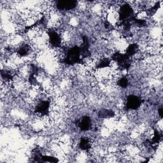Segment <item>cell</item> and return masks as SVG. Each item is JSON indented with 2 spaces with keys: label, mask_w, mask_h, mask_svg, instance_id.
I'll return each instance as SVG.
<instances>
[{
  "label": "cell",
  "mask_w": 163,
  "mask_h": 163,
  "mask_svg": "<svg viewBox=\"0 0 163 163\" xmlns=\"http://www.w3.org/2000/svg\"><path fill=\"white\" fill-rule=\"evenodd\" d=\"M112 59L117 63L118 66L121 67L122 69H127L130 66L129 57L126 54L115 52L112 56Z\"/></svg>",
  "instance_id": "obj_3"
},
{
  "label": "cell",
  "mask_w": 163,
  "mask_h": 163,
  "mask_svg": "<svg viewBox=\"0 0 163 163\" xmlns=\"http://www.w3.org/2000/svg\"><path fill=\"white\" fill-rule=\"evenodd\" d=\"M132 21H134L135 23L137 25V26H139V27H143V26H145V24H146V22L143 20H138V19L134 18L132 19Z\"/></svg>",
  "instance_id": "obj_20"
},
{
  "label": "cell",
  "mask_w": 163,
  "mask_h": 163,
  "mask_svg": "<svg viewBox=\"0 0 163 163\" xmlns=\"http://www.w3.org/2000/svg\"><path fill=\"white\" fill-rule=\"evenodd\" d=\"M161 139V135L159 134V132L157 130H155V131H154V137L152 141L151 142V144L157 143L159 142Z\"/></svg>",
  "instance_id": "obj_16"
},
{
  "label": "cell",
  "mask_w": 163,
  "mask_h": 163,
  "mask_svg": "<svg viewBox=\"0 0 163 163\" xmlns=\"http://www.w3.org/2000/svg\"><path fill=\"white\" fill-rule=\"evenodd\" d=\"M30 47H29L27 44L21 46L17 50L18 54L21 57H24L28 55V54L30 52Z\"/></svg>",
  "instance_id": "obj_11"
},
{
  "label": "cell",
  "mask_w": 163,
  "mask_h": 163,
  "mask_svg": "<svg viewBox=\"0 0 163 163\" xmlns=\"http://www.w3.org/2000/svg\"><path fill=\"white\" fill-rule=\"evenodd\" d=\"M41 159L44 162H56L58 160L56 158L50 157V156H41Z\"/></svg>",
  "instance_id": "obj_18"
},
{
  "label": "cell",
  "mask_w": 163,
  "mask_h": 163,
  "mask_svg": "<svg viewBox=\"0 0 163 163\" xmlns=\"http://www.w3.org/2000/svg\"><path fill=\"white\" fill-rule=\"evenodd\" d=\"M79 146L82 150H84V151H87L89 149H90L91 143H90L89 140L85 138H81L80 143H79Z\"/></svg>",
  "instance_id": "obj_12"
},
{
  "label": "cell",
  "mask_w": 163,
  "mask_h": 163,
  "mask_svg": "<svg viewBox=\"0 0 163 163\" xmlns=\"http://www.w3.org/2000/svg\"><path fill=\"white\" fill-rule=\"evenodd\" d=\"M133 16H134V11L131 5L126 3L121 6L119 10V20L121 21H131L135 18Z\"/></svg>",
  "instance_id": "obj_2"
},
{
  "label": "cell",
  "mask_w": 163,
  "mask_h": 163,
  "mask_svg": "<svg viewBox=\"0 0 163 163\" xmlns=\"http://www.w3.org/2000/svg\"><path fill=\"white\" fill-rule=\"evenodd\" d=\"M91 126V118L88 116L83 117L79 123V127L82 131H87Z\"/></svg>",
  "instance_id": "obj_9"
},
{
  "label": "cell",
  "mask_w": 163,
  "mask_h": 163,
  "mask_svg": "<svg viewBox=\"0 0 163 163\" xmlns=\"http://www.w3.org/2000/svg\"><path fill=\"white\" fill-rule=\"evenodd\" d=\"M141 103V101L138 96L131 95L127 98L126 107L129 110H137L140 107Z\"/></svg>",
  "instance_id": "obj_4"
},
{
  "label": "cell",
  "mask_w": 163,
  "mask_h": 163,
  "mask_svg": "<svg viewBox=\"0 0 163 163\" xmlns=\"http://www.w3.org/2000/svg\"><path fill=\"white\" fill-rule=\"evenodd\" d=\"M77 2L70 0V1H58L56 3L57 8L60 10H70L77 7Z\"/></svg>",
  "instance_id": "obj_5"
},
{
  "label": "cell",
  "mask_w": 163,
  "mask_h": 163,
  "mask_svg": "<svg viewBox=\"0 0 163 163\" xmlns=\"http://www.w3.org/2000/svg\"><path fill=\"white\" fill-rule=\"evenodd\" d=\"M118 85L122 88H126L128 85V80L126 78L122 77L119 80H118Z\"/></svg>",
  "instance_id": "obj_17"
},
{
  "label": "cell",
  "mask_w": 163,
  "mask_h": 163,
  "mask_svg": "<svg viewBox=\"0 0 163 163\" xmlns=\"http://www.w3.org/2000/svg\"><path fill=\"white\" fill-rule=\"evenodd\" d=\"M159 7H160L159 3H156L153 7L149 9V10H147V14L149 15V16H153V15L156 12V11L157 10V9L159 8Z\"/></svg>",
  "instance_id": "obj_15"
},
{
  "label": "cell",
  "mask_w": 163,
  "mask_h": 163,
  "mask_svg": "<svg viewBox=\"0 0 163 163\" xmlns=\"http://www.w3.org/2000/svg\"><path fill=\"white\" fill-rule=\"evenodd\" d=\"M49 41L51 46L54 47H59L61 44V38L57 32L54 30H50L49 32Z\"/></svg>",
  "instance_id": "obj_6"
},
{
  "label": "cell",
  "mask_w": 163,
  "mask_h": 163,
  "mask_svg": "<svg viewBox=\"0 0 163 163\" xmlns=\"http://www.w3.org/2000/svg\"><path fill=\"white\" fill-rule=\"evenodd\" d=\"M50 108V102L48 101H42L38 103V105L36 107V112L46 115L49 113Z\"/></svg>",
  "instance_id": "obj_7"
},
{
  "label": "cell",
  "mask_w": 163,
  "mask_h": 163,
  "mask_svg": "<svg viewBox=\"0 0 163 163\" xmlns=\"http://www.w3.org/2000/svg\"><path fill=\"white\" fill-rule=\"evenodd\" d=\"M2 76L5 80H10L12 79L11 74L10 73H8V71H2Z\"/></svg>",
  "instance_id": "obj_19"
},
{
  "label": "cell",
  "mask_w": 163,
  "mask_h": 163,
  "mask_svg": "<svg viewBox=\"0 0 163 163\" xmlns=\"http://www.w3.org/2000/svg\"><path fill=\"white\" fill-rule=\"evenodd\" d=\"M80 56L81 53L80 47L75 46L68 50L66 52V56L63 59V62L70 65L76 63H82V60Z\"/></svg>",
  "instance_id": "obj_1"
},
{
  "label": "cell",
  "mask_w": 163,
  "mask_h": 163,
  "mask_svg": "<svg viewBox=\"0 0 163 163\" xmlns=\"http://www.w3.org/2000/svg\"><path fill=\"white\" fill-rule=\"evenodd\" d=\"M110 65V61L109 59L107 58H103L101 59V60H100V61L99 62V63L96 66V68L97 69L104 68L106 67H108Z\"/></svg>",
  "instance_id": "obj_14"
},
{
  "label": "cell",
  "mask_w": 163,
  "mask_h": 163,
  "mask_svg": "<svg viewBox=\"0 0 163 163\" xmlns=\"http://www.w3.org/2000/svg\"><path fill=\"white\" fill-rule=\"evenodd\" d=\"M89 41L88 38L87 36H84L83 37V43L82 46L80 47V53H81V56H82L83 58L87 57L90 56L91 53L89 50Z\"/></svg>",
  "instance_id": "obj_8"
},
{
  "label": "cell",
  "mask_w": 163,
  "mask_h": 163,
  "mask_svg": "<svg viewBox=\"0 0 163 163\" xmlns=\"http://www.w3.org/2000/svg\"><path fill=\"white\" fill-rule=\"evenodd\" d=\"M138 46L137 43H132L127 47L126 55L129 57H130L132 55H134L138 52Z\"/></svg>",
  "instance_id": "obj_10"
},
{
  "label": "cell",
  "mask_w": 163,
  "mask_h": 163,
  "mask_svg": "<svg viewBox=\"0 0 163 163\" xmlns=\"http://www.w3.org/2000/svg\"><path fill=\"white\" fill-rule=\"evenodd\" d=\"M163 112V110H162V108H161V109H159V115H160V117L162 118V112Z\"/></svg>",
  "instance_id": "obj_21"
},
{
  "label": "cell",
  "mask_w": 163,
  "mask_h": 163,
  "mask_svg": "<svg viewBox=\"0 0 163 163\" xmlns=\"http://www.w3.org/2000/svg\"><path fill=\"white\" fill-rule=\"evenodd\" d=\"M114 115L115 113L112 110L107 109L101 110L98 113V116L100 118H112L114 117Z\"/></svg>",
  "instance_id": "obj_13"
}]
</instances>
